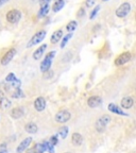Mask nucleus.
Here are the masks:
<instances>
[{
    "label": "nucleus",
    "instance_id": "f257e3e1",
    "mask_svg": "<svg viewBox=\"0 0 136 153\" xmlns=\"http://www.w3.org/2000/svg\"><path fill=\"white\" fill-rule=\"evenodd\" d=\"M54 55H55V51H51V52H49L46 55L45 59H44L41 64L42 72H46V71H48V70H50V67H51V64H52V60H53V57H54Z\"/></svg>",
    "mask_w": 136,
    "mask_h": 153
},
{
    "label": "nucleus",
    "instance_id": "f03ea898",
    "mask_svg": "<svg viewBox=\"0 0 136 153\" xmlns=\"http://www.w3.org/2000/svg\"><path fill=\"white\" fill-rule=\"evenodd\" d=\"M110 121H111V117L109 115H103L102 117L99 118V119L96 121V126H95L97 132H99V133L104 132L105 128H106V126H108V123Z\"/></svg>",
    "mask_w": 136,
    "mask_h": 153
},
{
    "label": "nucleus",
    "instance_id": "7ed1b4c3",
    "mask_svg": "<svg viewBox=\"0 0 136 153\" xmlns=\"http://www.w3.org/2000/svg\"><path fill=\"white\" fill-rule=\"evenodd\" d=\"M70 117H71V114H70L69 111L62 110V111H60L59 113H56L54 119H55V121H56L57 123H65V122H67L68 120L70 119Z\"/></svg>",
    "mask_w": 136,
    "mask_h": 153
},
{
    "label": "nucleus",
    "instance_id": "20e7f679",
    "mask_svg": "<svg viewBox=\"0 0 136 153\" xmlns=\"http://www.w3.org/2000/svg\"><path fill=\"white\" fill-rule=\"evenodd\" d=\"M130 11H131V5H130V3L124 2L116 10V16L119 17V18H123V17H126L129 14Z\"/></svg>",
    "mask_w": 136,
    "mask_h": 153
},
{
    "label": "nucleus",
    "instance_id": "39448f33",
    "mask_svg": "<svg viewBox=\"0 0 136 153\" xmlns=\"http://www.w3.org/2000/svg\"><path fill=\"white\" fill-rule=\"evenodd\" d=\"M46 37V31H39L37 32L36 34H34L33 37L30 39V42H29V44L27 45V47L30 48L32 47V46L36 45V44H39L43 42V39Z\"/></svg>",
    "mask_w": 136,
    "mask_h": 153
},
{
    "label": "nucleus",
    "instance_id": "423d86ee",
    "mask_svg": "<svg viewBox=\"0 0 136 153\" xmlns=\"http://www.w3.org/2000/svg\"><path fill=\"white\" fill-rule=\"evenodd\" d=\"M20 17H22V13L18 10H11L7 14V20L11 24H16L19 22Z\"/></svg>",
    "mask_w": 136,
    "mask_h": 153
},
{
    "label": "nucleus",
    "instance_id": "0eeeda50",
    "mask_svg": "<svg viewBox=\"0 0 136 153\" xmlns=\"http://www.w3.org/2000/svg\"><path fill=\"white\" fill-rule=\"evenodd\" d=\"M131 57H132V55L130 52L121 53L119 56L116 57V60H115V65H116V66H121V65L129 62V61L131 60Z\"/></svg>",
    "mask_w": 136,
    "mask_h": 153
},
{
    "label": "nucleus",
    "instance_id": "6e6552de",
    "mask_svg": "<svg viewBox=\"0 0 136 153\" xmlns=\"http://www.w3.org/2000/svg\"><path fill=\"white\" fill-rule=\"evenodd\" d=\"M45 151H47V141L36 143L35 146L29 149L28 153H44Z\"/></svg>",
    "mask_w": 136,
    "mask_h": 153
},
{
    "label": "nucleus",
    "instance_id": "1a4fd4ad",
    "mask_svg": "<svg viewBox=\"0 0 136 153\" xmlns=\"http://www.w3.org/2000/svg\"><path fill=\"white\" fill-rule=\"evenodd\" d=\"M31 143H32V137H27V138H25L24 140H22V143L17 146L16 152L17 153H22L24 151H26V149L29 148V146L31 145Z\"/></svg>",
    "mask_w": 136,
    "mask_h": 153
},
{
    "label": "nucleus",
    "instance_id": "9d476101",
    "mask_svg": "<svg viewBox=\"0 0 136 153\" xmlns=\"http://www.w3.org/2000/svg\"><path fill=\"white\" fill-rule=\"evenodd\" d=\"M102 103V99L99 97V96H91L89 97L88 100H87V104H88L89 108H98L99 105Z\"/></svg>",
    "mask_w": 136,
    "mask_h": 153
},
{
    "label": "nucleus",
    "instance_id": "9b49d317",
    "mask_svg": "<svg viewBox=\"0 0 136 153\" xmlns=\"http://www.w3.org/2000/svg\"><path fill=\"white\" fill-rule=\"evenodd\" d=\"M16 54V50L15 49H10L4 55H3L2 60H1V64L2 65H7L11 61L13 60V57Z\"/></svg>",
    "mask_w": 136,
    "mask_h": 153
},
{
    "label": "nucleus",
    "instance_id": "f8f14e48",
    "mask_svg": "<svg viewBox=\"0 0 136 153\" xmlns=\"http://www.w3.org/2000/svg\"><path fill=\"white\" fill-rule=\"evenodd\" d=\"M34 108L37 112H43L46 108V100L43 97H38L34 101Z\"/></svg>",
    "mask_w": 136,
    "mask_h": 153
},
{
    "label": "nucleus",
    "instance_id": "ddd939ff",
    "mask_svg": "<svg viewBox=\"0 0 136 153\" xmlns=\"http://www.w3.org/2000/svg\"><path fill=\"white\" fill-rule=\"evenodd\" d=\"M134 104V99L132 97H124L121 99V106L126 110L131 108Z\"/></svg>",
    "mask_w": 136,
    "mask_h": 153
},
{
    "label": "nucleus",
    "instance_id": "4468645a",
    "mask_svg": "<svg viewBox=\"0 0 136 153\" xmlns=\"http://www.w3.org/2000/svg\"><path fill=\"white\" fill-rule=\"evenodd\" d=\"M46 48H47V45H42L39 48H37L33 53V59L34 60H41L43 57V54L45 52Z\"/></svg>",
    "mask_w": 136,
    "mask_h": 153
},
{
    "label": "nucleus",
    "instance_id": "2eb2a0df",
    "mask_svg": "<svg viewBox=\"0 0 136 153\" xmlns=\"http://www.w3.org/2000/svg\"><path fill=\"white\" fill-rule=\"evenodd\" d=\"M71 143L74 146H81L83 143V137L80 133H74L71 136Z\"/></svg>",
    "mask_w": 136,
    "mask_h": 153
},
{
    "label": "nucleus",
    "instance_id": "dca6fc26",
    "mask_svg": "<svg viewBox=\"0 0 136 153\" xmlns=\"http://www.w3.org/2000/svg\"><path fill=\"white\" fill-rule=\"evenodd\" d=\"M63 37V31L62 30H56V31L53 32V34L51 35L50 42L52 44H56L61 41V38Z\"/></svg>",
    "mask_w": 136,
    "mask_h": 153
},
{
    "label": "nucleus",
    "instance_id": "f3484780",
    "mask_svg": "<svg viewBox=\"0 0 136 153\" xmlns=\"http://www.w3.org/2000/svg\"><path fill=\"white\" fill-rule=\"evenodd\" d=\"M24 116V108H15L11 111V117L14 119H19Z\"/></svg>",
    "mask_w": 136,
    "mask_h": 153
},
{
    "label": "nucleus",
    "instance_id": "a211bd4d",
    "mask_svg": "<svg viewBox=\"0 0 136 153\" xmlns=\"http://www.w3.org/2000/svg\"><path fill=\"white\" fill-rule=\"evenodd\" d=\"M25 130H26V132H28L30 134H35L38 130L37 124L34 123V122H29V123H27L25 126Z\"/></svg>",
    "mask_w": 136,
    "mask_h": 153
},
{
    "label": "nucleus",
    "instance_id": "6ab92c4d",
    "mask_svg": "<svg viewBox=\"0 0 136 153\" xmlns=\"http://www.w3.org/2000/svg\"><path fill=\"white\" fill-rule=\"evenodd\" d=\"M64 5H65L64 0H56L52 5V11L53 12H59V11H61L64 7Z\"/></svg>",
    "mask_w": 136,
    "mask_h": 153
},
{
    "label": "nucleus",
    "instance_id": "aec40b11",
    "mask_svg": "<svg viewBox=\"0 0 136 153\" xmlns=\"http://www.w3.org/2000/svg\"><path fill=\"white\" fill-rule=\"evenodd\" d=\"M109 111H111L112 113H115V114H118V115H126V113H123V111L120 110L117 105L114 104V103H111V104L109 105Z\"/></svg>",
    "mask_w": 136,
    "mask_h": 153
},
{
    "label": "nucleus",
    "instance_id": "412c9836",
    "mask_svg": "<svg viewBox=\"0 0 136 153\" xmlns=\"http://www.w3.org/2000/svg\"><path fill=\"white\" fill-rule=\"evenodd\" d=\"M68 132H69V129H68V127H62L60 129V131H59V135L61 136V138H66L67 135H68Z\"/></svg>",
    "mask_w": 136,
    "mask_h": 153
},
{
    "label": "nucleus",
    "instance_id": "4be33fe9",
    "mask_svg": "<svg viewBox=\"0 0 136 153\" xmlns=\"http://www.w3.org/2000/svg\"><path fill=\"white\" fill-rule=\"evenodd\" d=\"M77 26H78L77 22H74V20H71V22H68V24H67V26H66L67 31H69V32L74 31V30L77 29Z\"/></svg>",
    "mask_w": 136,
    "mask_h": 153
},
{
    "label": "nucleus",
    "instance_id": "5701e85b",
    "mask_svg": "<svg viewBox=\"0 0 136 153\" xmlns=\"http://www.w3.org/2000/svg\"><path fill=\"white\" fill-rule=\"evenodd\" d=\"M10 106H11V101L7 100V99H4V98L0 101V108H3V110H7Z\"/></svg>",
    "mask_w": 136,
    "mask_h": 153
},
{
    "label": "nucleus",
    "instance_id": "b1692460",
    "mask_svg": "<svg viewBox=\"0 0 136 153\" xmlns=\"http://www.w3.org/2000/svg\"><path fill=\"white\" fill-rule=\"evenodd\" d=\"M48 11H49V5H43V7H41V11H39V13H38V16L42 17V16H45L46 14L48 13Z\"/></svg>",
    "mask_w": 136,
    "mask_h": 153
},
{
    "label": "nucleus",
    "instance_id": "393cba45",
    "mask_svg": "<svg viewBox=\"0 0 136 153\" xmlns=\"http://www.w3.org/2000/svg\"><path fill=\"white\" fill-rule=\"evenodd\" d=\"M72 37V33H69V34H67L66 36H65L64 38H63V41H62V44H61V48H64L65 46L67 45V43H68V41H69L70 38Z\"/></svg>",
    "mask_w": 136,
    "mask_h": 153
},
{
    "label": "nucleus",
    "instance_id": "a878e982",
    "mask_svg": "<svg viewBox=\"0 0 136 153\" xmlns=\"http://www.w3.org/2000/svg\"><path fill=\"white\" fill-rule=\"evenodd\" d=\"M12 97H13V98H20V97H24V94H22V91H20V89L17 88L16 91L13 93Z\"/></svg>",
    "mask_w": 136,
    "mask_h": 153
},
{
    "label": "nucleus",
    "instance_id": "bb28decb",
    "mask_svg": "<svg viewBox=\"0 0 136 153\" xmlns=\"http://www.w3.org/2000/svg\"><path fill=\"white\" fill-rule=\"evenodd\" d=\"M99 10H100V7H99V5H98V7H96L95 9L93 10V12L91 13V16H89V18H91V19L95 18V16L97 15V13L99 12Z\"/></svg>",
    "mask_w": 136,
    "mask_h": 153
},
{
    "label": "nucleus",
    "instance_id": "cd10ccee",
    "mask_svg": "<svg viewBox=\"0 0 136 153\" xmlns=\"http://www.w3.org/2000/svg\"><path fill=\"white\" fill-rule=\"evenodd\" d=\"M47 151L49 153H54V146L51 145L49 141H47Z\"/></svg>",
    "mask_w": 136,
    "mask_h": 153
},
{
    "label": "nucleus",
    "instance_id": "c85d7f7f",
    "mask_svg": "<svg viewBox=\"0 0 136 153\" xmlns=\"http://www.w3.org/2000/svg\"><path fill=\"white\" fill-rule=\"evenodd\" d=\"M15 79H16V76H15L14 74H9L7 76V79H5V80H7V82H11V83H12Z\"/></svg>",
    "mask_w": 136,
    "mask_h": 153
},
{
    "label": "nucleus",
    "instance_id": "c756f323",
    "mask_svg": "<svg viewBox=\"0 0 136 153\" xmlns=\"http://www.w3.org/2000/svg\"><path fill=\"white\" fill-rule=\"evenodd\" d=\"M49 143H51V145H53V146H56L57 145V143H59V139H57V136H51V138H50V141Z\"/></svg>",
    "mask_w": 136,
    "mask_h": 153
},
{
    "label": "nucleus",
    "instance_id": "7c9ffc66",
    "mask_svg": "<svg viewBox=\"0 0 136 153\" xmlns=\"http://www.w3.org/2000/svg\"><path fill=\"white\" fill-rule=\"evenodd\" d=\"M12 85L14 86V87H16V88H19V86H20V81L17 79H15L14 81L12 82Z\"/></svg>",
    "mask_w": 136,
    "mask_h": 153
},
{
    "label": "nucleus",
    "instance_id": "2f4dec72",
    "mask_svg": "<svg viewBox=\"0 0 136 153\" xmlns=\"http://www.w3.org/2000/svg\"><path fill=\"white\" fill-rule=\"evenodd\" d=\"M95 2H96V0H86V7H91L95 4Z\"/></svg>",
    "mask_w": 136,
    "mask_h": 153
},
{
    "label": "nucleus",
    "instance_id": "473e14b6",
    "mask_svg": "<svg viewBox=\"0 0 136 153\" xmlns=\"http://www.w3.org/2000/svg\"><path fill=\"white\" fill-rule=\"evenodd\" d=\"M84 15H85V10L84 9H80L79 12L77 13V16L78 17H83Z\"/></svg>",
    "mask_w": 136,
    "mask_h": 153
},
{
    "label": "nucleus",
    "instance_id": "72a5a7b5",
    "mask_svg": "<svg viewBox=\"0 0 136 153\" xmlns=\"http://www.w3.org/2000/svg\"><path fill=\"white\" fill-rule=\"evenodd\" d=\"M45 74V78L46 79H48V78H51V76H53V71H50V70H48V71L44 72Z\"/></svg>",
    "mask_w": 136,
    "mask_h": 153
},
{
    "label": "nucleus",
    "instance_id": "f704fd0d",
    "mask_svg": "<svg viewBox=\"0 0 136 153\" xmlns=\"http://www.w3.org/2000/svg\"><path fill=\"white\" fill-rule=\"evenodd\" d=\"M48 1H49V0H42V1H41V4H42V7H43V5H47Z\"/></svg>",
    "mask_w": 136,
    "mask_h": 153
},
{
    "label": "nucleus",
    "instance_id": "c9c22d12",
    "mask_svg": "<svg viewBox=\"0 0 136 153\" xmlns=\"http://www.w3.org/2000/svg\"><path fill=\"white\" fill-rule=\"evenodd\" d=\"M7 1H9V0H0V7H1V5H3L4 3H7Z\"/></svg>",
    "mask_w": 136,
    "mask_h": 153
},
{
    "label": "nucleus",
    "instance_id": "e433bc0d",
    "mask_svg": "<svg viewBox=\"0 0 136 153\" xmlns=\"http://www.w3.org/2000/svg\"><path fill=\"white\" fill-rule=\"evenodd\" d=\"M0 153H7V150H0Z\"/></svg>",
    "mask_w": 136,
    "mask_h": 153
},
{
    "label": "nucleus",
    "instance_id": "4c0bfd02",
    "mask_svg": "<svg viewBox=\"0 0 136 153\" xmlns=\"http://www.w3.org/2000/svg\"><path fill=\"white\" fill-rule=\"evenodd\" d=\"M102 1H109V0H102Z\"/></svg>",
    "mask_w": 136,
    "mask_h": 153
},
{
    "label": "nucleus",
    "instance_id": "58836bf2",
    "mask_svg": "<svg viewBox=\"0 0 136 153\" xmlns=\"http://www.w3.org/2000/svg\"><path fill=\"white\" fill-rule=\"evenodd\" d=\"M65 153H70V152H65Z\"/></svg>",
    "mask_w": 136,
    "mask_h": 153
}]
</instances>
